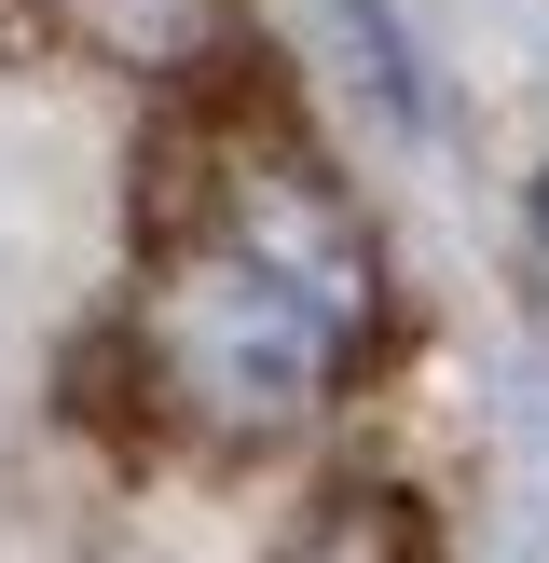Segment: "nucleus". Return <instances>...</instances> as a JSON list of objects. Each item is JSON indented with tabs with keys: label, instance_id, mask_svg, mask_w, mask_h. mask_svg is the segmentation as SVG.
<instances>
[{
	"label": "nucleus",
	"instance_id": "obj_1",
	"mask_svg": "<svg viewBox=\"0 0 549 563\" xmlns=\"http://www.w3.org/2000/svg\"><path fill=\"white\" fill-rule=\"evenodd\" d=\"M384 330V262L357 192L274 110L179 82L152 179H137V385L192 440H289L344 399Z\"/></svg>",
	"mask_w": 549,
	"mask_h": 563
},
{
	"label": "nucleus",
	"instance_id": "obj_2",
	"mask_svg": "<svg viewBox=\"0 0 549 563\" xmlns=\"http://www.w3.org/2000/svg\"><path fill=\"white\" fill-rule=\"evenodd\" d=\"M55 27H69L82 55H110V69H137V82H206L220 69V42H234V0H55Z\"/></svg>",
	"mask_w": 549,
	"mask_h": 563
},
{
	"label": "nucleus",
	"instance_id": "obj_3",
	"mask_svg": "<svg viewBox=\"0 0 549 563\" xmlns=\"http://www.w3.org/2000/svg\"><path fill=\"white\" fill-rule=\"evenodd\" d=\"M274 563H439V537H426V509H412L399 482H329L316 509L289 522Z\"/></svg>",
	"mask_w": 549,
	"mask_h": 563
},
{
	"label": "nucleus",
	"instance_id": "obj_4",
	"mask_svg": "<svg viewBox=\"0 0 549 563\" xmlns=\"http://www.w3.org/2000/svg\"><path fill=\"white\" fill-rule=\"evenodd\" d=\"M536 289H549V179H536Z\"/></svg>",
	"mask_w": 549,
	"mask_h": 563
}]
</instances>
